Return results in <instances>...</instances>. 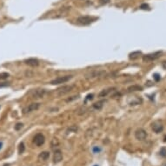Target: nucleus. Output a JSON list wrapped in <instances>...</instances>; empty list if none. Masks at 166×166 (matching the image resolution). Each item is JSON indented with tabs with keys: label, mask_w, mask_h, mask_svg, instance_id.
Wrapping results in <instances>:
<instances>
[{
	"label": "nucleus",
	"mask_w": 166,
	"mask_h": 166,
	"mask_svg": "<svg viewBox=\"0 0 166 166\" xmlns=\"http://www.w3.org/2000/svg\"><path fill=\"white\" fill-rule=\"evenodd\" d=\"M63 159V155L61 153L60 151H56L55 153H54V156H53V161L54 163H59L61 162V160Z\"/></svg>",
	"instance_id": "obj_12"
},
{
	"label": "nucleus",
	"mask_w": 166,
	"mask_h": 166,
	"mask_svg": "<svg viewBox=\"0 0 166 166\" xmlns=\"http://www.w3.org/2000/svg\"><path fill=\"white\" fill-rule=\"evenodd\" d=\"M72 130H73V131H77V127L76 125H72L70 128L68 129L67 132H68V131H72Z\"/></svg>",
	"instance_id": "obj_22"
},
{
	"label": "nucleus",
	"mask_w": 166,
	"mask_h": 166,
	"mask_svg": "<svg viewBox=\"0 0 166 166\" xmlns=\"http://www.w3.org/2000/svg\"><path fill=\"white\" fill-rule=\"evenodd\" d=\"M74 88H75V85H72V84L61 86V87H59V88L56 90V94H57V96H59V97L64 96V95L70 93Z\"/></svg>",
	"instance_id": "obj_3"
},
{
	"label": "nucleus",
	"mask_w": 166,
	"mask_h": 166,
	"mask_svg": "<svg viewBox=\"0 0 166 166\" xmlns=\"http://www.w3.org/2000/svg\"><path fill=\"white\" fill-rule=\"evenodd\" d=\"M106 72L105 70H92L85 74L86 79H94V78H100L105 76Z\"/></svg>",
	"instance_id": "obj_1"
},
{
	"label": "nucleus",
	"mask_w": 166,
	"mask_h": 166,
	"mask_svg": "<svg viewBox=\"0 0 166 166\" xmlns=\"http://www.w3.org/2000/svg\"><path fill=\"white\" fill-rule=\"evenodd\" d=\"M77 98H78V97H77V96H73V97H70V98H68V99H66L65 101H66V102H70V101H72V100H75V99H77Z\"/></svg>",
	"instance_id": "obj_27"
},
{
	"label": "nucleus",
	"mask_w": 166,
	"mask_h": 166,
	"mask_svg": "<svg viewBox=\"0 0 166 166\" xmlns=\"http://www.w3.org/2000/svg\"><path fill=\"white\" fill-rule=\"evenodd\" d=\"M39 106H40L39 103H32V104L29 105L28 106H26L23 109V114H27V113H30L31 111H36L39 108Z\"/></svg>",
	"instance_id": "obj_7"
},
{
	"label": "nucleus",
	"mask_w": 166,
	"mask_h": 166,
	"mask_svg": "<svg viewBox=\"0 0 166 166\" xmlns=\"http://www.w3.org/2000/svg\"><path fill=\"white\" fill-rule=\"evenodd\" d=\"M140 9H142V10H149L150 9V7H149V5L148 4H145V3H144V4H142L141 6H140Z\"/></svg>",
	"instance_id": "obj_25"
},
{
	"label": "nucleus",
	"mask_w": 166,
	"mask_h": 166,
	"mask_svg": "<svg viewBox=\"0 0 166 166\" xmlns=\"http://www.w3.org/2000/svg\"><path fill=\"white\" fill-rule=\"evenodd\" d=\"M22 127H23V123H17V124L15 125V130H19Z\"/></svg>",
	"instance_id": "obj_21"
},
{
	"label": "nucleus",
	"mask_w": 166,
	"mask_h": 166,
	"mask_svg": "<svg viewBox=\"0 0 166 166\" xmlns=\"http://www.w3.org/2000/svg\"><path fill=\"white\" fill-rule=\"evenodd\" d=\"M46 93L45 90H43V89H38L36 91H34L31 94V97L33 99H38V98H42L45 94Z\"/></svg>",
	"instance_id": "obj_9"
},
{
	"label": "nucleus",
	"mask_w": 166,
	"mask_h": 166,
	"mask_svg": "<svg viewBox=\"0 0 166 166\" xmlns=\"http://www.w3.org/2000/svg\"><path fill=\"white\" fill-rule=\"evenodd\" d=\"M165 166H166V165H165Z\"/></svg>",
	"instance_id": "obj_35"
},
{
	"label": "nucleus",
	"mask_w": 166,
	"mask_h": 166,
	"mask_svg": "<svg viewBox=\"0 0 166 166\" xmlns=\"http://www.w3.org/2000/svg\"><path fill=\"white\" fill-rule=\"evenodd\" d=\"M115 90H116L115 88H109V89H106V90H103L98 94V97L99 98H105V97H107L109 95V93H111L112 91H115Z\"/></svg>",
	"instance_id": "obj_13"
},
{
	"label": "nucleus",
	"mask_w": 166,
	"mask_h": 166,
	"mask_svg": "<svg viewBox=\"0 0 166 166\" xmlns=\"http://www.w3.org/2000/svg\"><path fill=\"white\" fill-rule=\"evenodd\" d=\"M49 157H50V153H49V152H47V151H43V152H41V153L38 155V159H39L40 161H45V160H47V159L49 158Z\"/></svg>",
	"instance_id": "obj_15"
},
{
	"label": "nucleus",
	"mask_w": 166,
	"mask_h": 166,
	"mask_svg": "<svg viewBox=\"0 0 166 166\" xmlns=\"http://www.w3.org/2000/svg\"><path fill=\"white\" fill-rule=\"evenodd\" d=\"M2 146H3V143H2V142H0V150H1Z\"/></svg>",
	"instance_id": "obj_32"
},
{
	"label": "nucleus",
	"mask_w": 166,
	"mask_h": 166,
	"mask_svg": "<svg viewBox=\"0 0 166 166\" xmlns=\"http://www.w3.org/2000/svg\"><path fill=\"white\" fill-rule=\"evenodd\" d=\"M143 90V87L140 86V85H137V84H134V85H131L130 87H128L127 89V91L128 92H133V91H141Z\"/></svg>",
	"instance_id": "obj_14"
},
{
	"label": "nucleus",
	"mask_w": 166,
	"mask_h": 166,
	"mask_svg": "<svg viewBox=\"0 0 166 166\" xmlns=\"http://www.w3.org/2000/svg\"><path fill=\"white\" fill-rule=\"evenodd\" d=\"M94 166H98V165H94Z\"/></svg>",
	"instance_id": "obj_34"
},
{
	"label": "nucleus",
	"mask_w": 166,
	"mask_h": 166,
	"mask_svg": "<svg viewBox=\"0 0 166 166\" xmlns=\"http://www.w3.org/2000/svg\"><path fill=\"white\" fill-rule=\"evenodd\" d=\"M9 85H10V83H8V82H3V83H0V88L6 87V86H9Z\"/></svg>",
	"instance_id": "obj_24"
},
{
	"label": "nucleus",
	"mask_w": 166,
	"mask_h": 166,
	"mask_svg": "<svg viewBox=\"0 0 166 166\" xmlns=\"http://www.w3.org/2000/svg\"><path fill=\"white\" fill-rule=\"evenodd\" d=\"M160 78H161V77H160V76H159L158 74H157V73H156V74L154 75V79H155L156 81H159V80H160Z\"/></svg>",
	"instance_id": "obj_28"
},
{
	"label": "nucleus",
	"mask_w": 166,
	"mask_h": 166,
	"mask_svg": "<svg viewBox=\"0 0 166 166\" xmlns=\"http://www.w3.org/2000/svg\"><path fill=\"white\" fill-rule=\"evenodd\" d=\"M100 151H101V149H100V148H98V147H95V148L93 149V151H94V153L99 152Z\"/></svg>",
	"instance_id": "obj_30"
},
{
	"label": "nucleus",
	"mask_w": 166,
	"mask_h": 166,
	"mask_svg": "<svg viewBox=\"0 0 166 166\" xmlns=\"http://www.w3.org/2000/svg\"><path fill=\"white\" fill-rule=\"evenodd\" d=\"M24 63L25 64H27L28 66H31V67H37V66H38V64H39V61H38L37 58H34V57L25 59V60L24 61Z\"/></svg>",
	"instance_id": "obj_10"
},
{
	"label": "nucleus",
	"mask_w": 166,
	"mask_h": 166,
	"mask_svg": "<svg viewBox=\"0 0 166 166\" xmlns=\"http://www.w3.org/2000/svg\"><path fill=\"white\" fill-rule=\"evenodd\" d=\"M162 66H163L164 69H165L166 70V61H164V62L162 63Z\"/></svg>",
	"instance_id": "obj_31"
},
{
	"label": "nucleus",
	"mask_w": 166,
	"mask_h": 166,
	"mask_svg": "<svg viewBox=\"0 0 166 166\" xmlns=\"http://www.w3.org/2000/svg\"><path fill=\"white\" fill-rule=\"evenodd\" d=\"M3 166H9V165H3Z\"/></svg>",
	"instance_id": "obj_33"
},
{
	"label": "nucleus",
	"mask_w": 166,
	"mask_h": 166,
	"mask_svg": "<svg viewBox=\"0 0 166 166\" xmlns=\"http://www.w3.org/2000/svg\"><path fill=\"white\" fill-rule=\"evenodd\" d=\"M71 78H72V76H70V75H67V76H63V77H59L57 78H55L54 80L51 81L50 84H52V85L61 84H64V83L68 82Z\"/></svg>",
	"instance_id": "obj_4"
},
{
	"label": "nucleus",
	"mask_w": 166,
	"mask_h": 166,
	"mask_svg": "<svg viewBox=\"0 0 166 166\" xmlns=\"http://www.w3.org/2000/svg\"><path fill=\"white\" fill-rule=\"evenodd\" d=\"M142 53H141V52H131L130 55H129V58L130 59H132V60H134V59H137V58H138L139 57V56L141 55Z\"/></svg>",
	"instance_id": "obj_17"
},
{
	"label": "nucleus",
	"mask_w": 166,
	"mask_h": 166,
	"mask_svg": "<svg viewBox=\"0 0 166 166\" xmlns=\"http://www.w3.org/2000/svg\"><path fill=\"white\" fill-rule=\"evenodd\" d=\"M110 2V0H99V3L101 4H106Z\"/></svg>",
	"instance_id": "obj_29"
},
{
	"label": "nucleus",
	"mask_w": 166,
	"mask_h": 166,
	"mask_svg": "<svg viewBox=\"0 0 166 166\" xmlns=\"http://www.w3.org/2000/svg\"><path fill=\"white\" fill-rule=\"evenodd\" d=\"M96 17H92L90 16H81L77 18V23L81 25H88L95 21Z\"/></svg>",
	"instance_id": "obj_2"
},
{
	"label": "nucleus",
	"mask_w": 166,
	"mask_h": 166,
	"mask_svg": "<svg viewBox=\"0 0 166 166\" xmlns=\"http://www.w3.org/2000/svg\"><path fill=\"white\" fill-rule=\"evenodd\" d=\"M161 54H162V52H157L154 53H150V54L144 56L143 60L144 62H151V61H153V60H156L157 58H158Z\"/></svg>",
	"instance_id": "obj_5"
},
{
	"label": "nucleus",
	"mask_w": 166,
	"mask_h": 166,
	"mask_svg": "<svg viewBox=\"0 0 166 166\" xmlns=\"http://www.w3.org/2000/svg\"><path fill=\"white\" fill-rule=\"evenodd\" d=\"M10 77V74L7 73V72H2L0 73V80H3V79H6Z\"/></svg>",
	"instance_id": "obj_19"
},
{
	"label": "nucleus",
	"mask_w": 166,
	"mask_h": 166,
	"mask_svg": "<svg viewBox=\"0 0 166 166\" xmlns=\"http://www.w3.org/2000/svg\"><path fill=\"white\" fill-rule=\"evenodd\" d=\"M104 104H105V101L104 100H101V101H98V102H96L92 105L93 108L96 109V110H101L104 106Z\"/></svg>",
	"instance_id": "obj_16"
},
{
	"label": "nucleus",
	"mask_w": 166,
	"mask_h": 166,
	"mask_svg": "<svg viewBox=\"0 0 166 166\" xmlns=\"http://www.w3.org/2000/svg\"><path fill=\"white\" fill-rule=\"evenodd\" d=\"M147 136H148L147 132L144 129H138L135 131V137L139 141H143V140L146 139Z\"/></svg>",
	"instance_id": "obj_6"
},
{
	"label": "nucleus",
	"mask_w": 166,
	"mask_h": 166,
	"mask_svg": "<svg viewBox=\"0 0 166 166\" xmlns=\"http://www.w3.org/2000/svg\"><path fill=\"white\" fill-rule=\"evenodd\" d=\"M45 137L42 133H38L33 138V142L37 146L43 145L45 144Z\"/></svg>",
	"instance_id": "obj_8"
},
{
	"label": "nucleus",
	"mask_w": 166,
	"mask_h": 166,
	"mask_svg": "<svg viewBox=\"0 0 166 166\" xmlns=\"http://www.w3.org/2000/svg\"><path fill=\"white\" fill-rule=\"evenodd\" d=\"M24 150H25L24 144V143H20V144H19V146H18V152H19L20 154H22V153H24Z\"/></svg>",
	"instance_id": "obj_18"
},
{
	"label": "nucleus",
	"mask_w": 166,
	"mask_h": 166,
	"mask_svg": "<svg viewBox=\"0 0 166 166\" xmlns=\"http://www.w3.org/2000/svg\"><path fill=\"white\" fill-rule=\"evenodd\" d=\"M152 130L156 133H160L164 130V126L162 125V123H160L159 122L157 121L152 123Z\"/></svg>",
	"instance_id": "obj_11"
},
{
	"label": "nucleus",
	"mask_w": 166,
	"mask_h": 166,
	"mask_svg": "<svg viewBox=\"0 0 166 166\" xmlns=\"http://www.w3.org/2000/svg\"><path fill=\"white\" fill-rule=\"evenodd\" d=\"M160 155L162 157H166V149L165 148H163L161 151H160Z\"/></svg>",
	"instance_id": "obj_26"
},
{
	"label": "nucleus",
	"mask_w": 166,
	"mask_h": 166,
	"mask_svg": "<svg viewBox=\"0 0 166 166\" xmlns=\"http://www.w3.org/2000/svg\"><path fill=\"white\" fill-rule=\"evenodd\" d=\"M92 98H93V94H89V95L86 97V98H85V100H84V103H86L88 100H92Z\"/></svg>",
	"instance_id": "obj_23"
},
{
	"label": "nucleus",
	"mask_w": 166,
	"mask_h": 166,
	"mask_svg": "<svg viewBox=\"0 0 166 166\" xmlns=\"http://www.w3.org/2000/svg\"><path fill=\"white\" fill-rule=\"evenodd\" d=\"M58 145V141H57V139L56 138H53V140H52V147L53 148V147H56Z\"/></svg>",
	"instance_id": "obj_20"
}]
</instances>
